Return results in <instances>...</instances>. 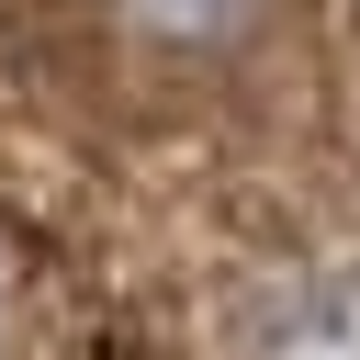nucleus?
Wrapping results in <instances>:
<instances>
[{
	"label": "nucleus",
	"instance_id": "f03ea898",
	"mask_svg": "<svg viewBox=\"0 0 360 360\" xmlns=\"http://www.w3.org/2000/svg\"><path fill=\"white\" fill-rule=\"evenodd\" d=\"M101 22L135 45V56H225L248 22H259V0H101Z\"/></svg>",
	"mask_w": 360,
	"mask_h": 360
},
{
	"label": "nucleus",
	"instance_id": "7ed1b4c3",
	"mask_svg": "<svg viewBox=\"0 0 360 360\" xmlns=\"http://www.w3.org/2000/svg\"><path fill=\"white\" fill-rule=\"evenodd\" d=\"M0 360H22V270H11V248H0Z\"/></svg>",
	"mask_w": 360,
	"mask_h": 360
},
{
	"label": "nucleus",
	"instance_id": "f257e3e1",
	"mask_svg": "<svg viewBox=\"0 0 360 360\" xmlns=\"http://www.w3.org/2000/svg\"><path fill=\"white\" fill-rule=\"evenodd\" d=\"M236 360H360V259H292L248 292Z\"/></svg>",
	"mask_w": 360,
	"mask_h": 360
}]
</instances>
